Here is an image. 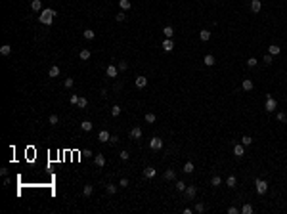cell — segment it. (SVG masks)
I'll use <instances>...</instances> for the list:
<instances>
[{
	"label": "cell",
	"mask_w": 287,
	"mask_h": 214,
	"mask_svg": "<svg viewBox=\"0 0 287 214\" xmlns=\"http://www.w3.org/2000/svg\"><path fill=\"white\" fill-rule=\"evenodd\" d=\"M247 65H249V67H255L256 65V57H249L247 59Z\"/></svg>",
	"instance_id": "47"
},
{
	"label": "cell",
	"mask_w": 287,
	"mask_h": 214,
	"mask_svg": "<svg viewBox=\"0 0 287 214\" xmlns=\"http://www.w3.org/2000/svg\"><path fill=\"white\" fill-rule=\"evenodd\" d=\"M163 50H165V52H172V50H174L172 38H165V40H163Z\"/></svg>",
	"instance_id": "8"
},
{
	"label": "cell",
	"mask_w": 287,
	"mask_h": 214,
	"mask_svg": "<svg viewBox=\"0 0 287 214\" xmlns=\"http://www.w3.org/2000/svg\"><path fill=\"white\" fill-rule=\"evenodd\" d=\"M0 54H2V55H10V54H12V46H10V44L0 46Z\"/></svg>",
	"instance_id": "21"
},
{
	"label": "cell",
	"mask_w": 287,
	"mask_h": 214,
	"mask_svg": "<svg viewBox=\"0 0 287 214\" xmlns=\"http://www.w3.org/2000/svg\"><path fill=\"white\" fill-rule=\"evenodd\" d=\"M228 214H239V208H237V206H230V208H228Z\"/></svg>",
	"instance_id": "50"
},
{
	"label": "cell",
	"mask_w": 287,
	"mask_h": 214,
	"mask_svg": "<svg viewBox=\"0 0 287 214\" xmlns=\"http://www.w3.org/2000/svg\"><path fill=\"white\" fill-rule=\"evenodd\" d=\"M155 121H157V117H155L153 113H147V115H146V123L151 124V123H155Z\"/></svg>",
	"instance_id": "37"
},
{
	"label": "cell",
	"mask_w": 287,
	"mask_h": 214,
	"mask_svg": "<svg viewBox=\"0 0 287 214\" xmlns=\"http://www.w3.org/2000/svg\"><path fill=\"white\" fill-rule=\"evenodd\" d=\"M48 123H50L52 126H58L59 124V117L58 115H50V117H48Z\"/></svg>",
	"instance_id": "29"
},
{
	"label": "cell",
	"mask_w": 287,
	"mask_h": 214,
	"mask_svg": "<svg viewBox=\"0 0 287 214\" xmlns=\"http://www.w3.org/2000/svg\"><path fill=\"white\" fill-rule=\"evenodd\" d=\"M124 17H126V14H124V12H119V14L115 15V21L121 23V21H124Z\"/></svg>",
	"instance_id": "38"
},
{
	"label": "cell",
	"mask_w": 287,
	"mask_h": 214,
	"mask_svg": "<svg viewBox=\"0 0 287 214\" xmlns=\"http://www.w3.org/2000/svg\"><path fill=\"white\" fill-rule=\"evenodd\" d=\"M226 186L228 187H236V176H228L226 178Z\"/></svg>",
	"instance_id": "32"
},
{
	"label": "cell",
	"mask_w": 287,
	"mask_h": 214,
	"mask_svg": "<svg viewBox=\"0 0 287 214\" xmlns=\"http://www.w3.org/2000/svg\"><path fill=\"white\" fill-rule=\"evenodd\" d=\"M130 138H132V140H140V138H142V128L140 126H134L132 130H130Z\"/></svg>",
	"instance_id": "11"
},
{
	"label": "cell",
	"mask_w": 287,
	"mask_h": 214,
	"mask_svg": "<svg viewBox=\"0 0 287 214\" xmlns=\"http://www.w3.org/2000/svg\"><path fill=\"white\" fill-rule=\"evenodd\" d=\"M111 115H113V117H119V115H121V107H119V105H113V107H111Z\"/></svg>",
	"instance_id": "35"
},
{
	"label": "cell",
	"mask_w": 287,
	"mask_h": 214,
	"mask_svg": "<svg viewBox=\"0 0 287 214\" xmlns=\"http://www.w3.org/2000/svg\"><path fill=\"white\" fill-rule=\"evenodd\" d=\"M193 168H195V166H193V163H191V161H188V163L186 164H184V172H186V174H191V172H193Z\"/></svg>",
	"instance_id": "23"
},
{
	"label": "cell",
	"mask_w": 287,
	"mask_h": 214,
	"mask_svg": "<svg viewBox=\"0 0 287 214\" xmlns=\"http://www.w3.org/2000/svg\"><path fill=\"white\" fill-rule=\"evenodd\" d=\"M54 15H56V12L54 10H42V14L38 15V21L42 23V25H52V21H54Z\"/></svg>",
	"instance_id": "1"
},
{
	"label": "cell",
	"mask_w": 287,
	"mask_h": 214,
	"mask_svg": "<svg viewBox=\"0 0 287 214\" xmlns=\"http://www.w3.org/2000/svg\"><path fill=\"white\" fill-rule=\"evenodd\" d=\"M128 184L130 182H128L126 178H121V180H119V187H128Z\"/></svg>",
	"instance_id": "43"
},
{
	"label": "cell",
	"mask_w": 287,
	"mask_h": 214,
	"mask_svg": "<svg viewBox=\"0 0 287 214\" xmlns=\"http://www.w3.org/2000/svg\"><path fill=\"white\" fill-rule=\"evenodd\" d=\"M79 57H81V59H90V50H81Z\"/></svg>",
	"instance_id": "34"
},
{
	"label": "cell",
	"mask_w": 287,
	"mask_h": 214,
	"mask_svg": "<svg viewBox=\"0 0 287 214\" xmlns=\"http://www.w3.org/2000/svg\"><path fill=\"white\" fill-rule=\"evenodd\" d=\"M184 189H186V182H182V180L176 182V191H184Z\"/></svg>",
	"instance_id": "39"
},
{
	"label": "cell",
	"mask_w": 287,
	"mask_h": 214,
	"mask_svg": "<svg viewBox=\"0 0 287 214\" xmlns=\"http://www.w3.org/2000/svg\"><path fill=\"white\" fill-rule=\"evenodd\" d=\"M279 52H281V48H279V46H276V44H272L268 48V54L270 55H279Z\"/></svg>",
	"instance_id": "17"
},
{
	"label": "cell",
	"mask_w": 287,
	"mask_h": 214,
	"mask_svg": "<svg viewBox=\"0 0 287 214\" xmlns=\"http://www.w3.org/2000/svg\"><path fill=\"white\" fill-rule=\"evenodd\" d=\"M79 100H81V98H79L77 94H73V96L69 98V101H71V105H79Z\"/></svg>",
	"instance_id": "40"
},
{
	"label": "cell",
	"mask_w": 287,
	"mask_h": 214,
	"mask_svg": "<svg viewBox=\"0 0 287 214\" xmlns=\"http://www.w3.org/2000/svg\"><path fill=\"white\" fill-rule=\"evenodd\" d=\"M241 214H253V206L247 203V205H243L241 206Z\"/></svg>",
	"instance_id": "31"
},
{
	"label": "cell",
	"mask_w": 287,
	"mask_h": 214,
	"mask_svg": "<svg viewBox=\"0 0 287 214\" xmlns=\"http://www.w3.org/2000/svg\"><path fill=\"white\" fill-rule=\"evenodd\" d=\"M147 84V78L146 77H136V86L138 88H144Z\"/></svg>",
	"instance_id": "24"
},
{
	"label": "cell",
	"mask_w": 287,
	"mask_h": 214,
	"mask_svg": "<svg viewBox=\"0 0 287 214\" xmlns=\"http://www.w3.org/2000/svg\"><path fill=\"white\" fill-rule=\"evenodd\" d=\"M260 10H262V2H260V0H251V12L259 14Z\"/></svg>",
	"instance_id": "9"
},
{
	"label": "cell",
	"mask_w": 287,
	"mask_h": 214,
	"mask_svg": "<svg viewBox=\"0 0 287 214\" xmlns=\"http://www.w3.org/2000/svg\"><path fill=\"white\" fill-rule=\"evenodd\" d=\"M233 155L236 157H243L245 155V147H243V143H236V145H233Z\"/></svg>",
	"instance_id": "6"
},
{
	"label": "cell",
	"mask_w": 287,
	"mask_h": 214,
	"mask_svg": "<svg viewBox=\"0 0 287 214\" xmlns=\"http://www.w3.org/2000/svg\"><path fill=\"white\" fill-rule=\"evenodd\" d=\"M92 126H94V124H92L90 121H82V123H81V128L84 130V132H90V130H92Z\"/></svg>",
	"instance_id": "22"
},
{
	"label": "cell",
	"mask_w": 287,
	"mask_h": 214,
	"mask_svg": "<svg viewBox=\"0 0 287 214\" xmlns=\"http://www.w3.org/2000/svg\"><path fill=\"white\" fill-rule=\"evenodd\" d=\"M94 163H96V166H104L105 164V157L101 155V153H98V155L94 157Z\"/></svg>",
	"instance_id": "14"
},
{
	"label": "cell",
	"mask_w": 287,
	"mask_h": 214,
	"mask_svg": "<svg viewBox=\"0 0 287 214\" xmlns=\"http://www.w3.org/2000/svg\"><path fill=\"white\" fill-rule=\"evenodd\" d=\"M82 37L86 38V40H92V38H94V37H96V33H94V31H92V29H86V31L82 33Z\"/></svg>",
	"instance_id": "27"
},
{
	"label": "cell",
	"mask_w": 287,
	"mask_h": 214,
	"mask_svg": "<svg viewBox=\"0 0 287 214\" xmlns=\"http://www.w3.org/2000/svg\"><path fill=\"white\" fill-rule=\"evenodd\" d=\"M272 57H274V55H270V54H266V55H264V59H262V61H264V63H266V65H270V63H272Z\"/></svg>",
	"instance_id": "48"
},
{
	"label": "cell",
	"mask_w": 287,
	"mask_h": 214,
	"mask_svg": "<svg viewBox=\"0 0 287 214\" xmlns=\"http://www.w3.org/2000/svg\"><path fill=\"white\" fill-rule=\"evenodd\" d=\"M241 143H243V145H251V143H253V138H251V136H243L241 138Z\"/></svg>",
	"instance_id": "36"
},
{
	"label": "cell",
	"mask_w": 287,
	"mask_h": 214,
	"mask_svg": "<svg viewBox=\"0 0 287 214\" xmlns=\"http://www.w3.org/2000/svg\"><path fill=\"white\" fill-rule=\"evenodd\" d=\"M117 141H119V136H111L109 138V143H117Z\"/></svg>",
	"instance_id": "51"
},
{
	"label": "cell",
	"mask_w": 287,
	"mask_h": 214,
	"mask_svg": "<svg viewBox=\"0 0 287 214\" xmlns=\"http://www.w3.org/2000/svg\"><path fill=\"white\" fill-rule=\"evenodd\" d=\"M255 186H256V193H259V195H264V193L268 191V184H266L264 180H260V178L255 180Z\"/></svg>",
	"instance_id": "3"
},
{
	"label": "cell",
	"mask_w": 287,
	"mask_h": 214,
	"mask_svg": "<svg viewBox=\"0 0 287 214\" xmlns=\"http://www.w3.org/2000/svg\"><path fill=\"white\" fill-rule=\"evenodd\" d=\"M105 75H107V77H117L119 75V67H115V65H107V69H105Z\"/></svg>",
	"instance_id": "7"
},
{
	"label": "cell",
	"mask_w": 287,
	"mask_h": 214,
	"mask_svg": "<svg viewBox=\"0 0 287 214\" xmlns=\"http://www.w3.org/2000/svg\"><path fill=\"white\" fill-rule=\"evenodd\" d=\"M119 6H121L123 10H128L132 4H130V0H119Z\"/></svg>",
	"instance_id": "33"
},
{
	"label": "cell",
	"mask_w": 287,
	"mask_h": 214,
	"mask_svg": "<svg viewBox=\"0 0 287 214\" xmlns=\"http://www.w3.org/2000/svg\"><path fill=\"white\" fill-rule=\"evenodd\" d=\"M63 86H65V88H73V78H65Z\"/></svg>",
	"instance_id": "46"
},
{
	"label": "cell",
	"mask_w": 287,
	"mask_h": 214,
	"mask_svg": "<svg viewBox=\"0 0 287 214\" xmlns=\"http://www.w3.org/2000/svg\"><path fill=\"white\" fill-rule=\"evenodd\" d=\"M92 191H94V187H92L90 184H86V186L82 187V195H84V197H90V195H92Z\"/></svg>",
	"instance_id": "20"
},
{
	"label": "cell",
	"mask_w": 287,
	"mask_h": 214,
	"mask_svg": "<svg viewBox=\"0 0 287 214\" xmlns=\"http://www.w3.org/2000/svg\"><path fill=\"white\" fill-rule=\"evenodd\" d=\"M184 193H186V199H193V197H195V193H197V187H195V186H186Z\"/></svg>",
	"instance_id": "4"
},
{
	"label": "cell",
	"mask_w": 287,
	"mask_h": 214,
	"mask_svg": "<svg viewBox=\"0 0 287 214\" xmlns=\"http://www.w3.org/2000/svg\"><path fill=\"white\" fill-rule=\"evenodd\" d=\"M109 138H111V134L107 132V130H100V134H98V140H100L101 143H105V141H109Z\"/></svg>",
	"instance_id": "10"
},
{
	"label": "cell",
	"mask_w": 287,
	"mask_h": 214,
	"mask_svg": "<svg viewBox=\"0 0 287 214\" xmlns=\"http://www.w3.org/2000/svg\"><path fill=\"white\" fill-rule=\"evenodd\" d=\"M149 147L151 149H161V147H163V140H161V138H151V141H149Z\"/></svg>",
	"instance_id": "5"
},
{
	"label": "cell",
	"mask_w": 287,
	"mask_h": 214,
	"mask_svg": "<svg viewBox=\"0 0 287 214\" xmlns=\"http://www.w3.org/2000/svg\"><path fill=\"white\" fill-rule=\"evenodd\" d=\"M117 67H119V71H126V69H128V63H126V61H119Z\"/></svg>",
	"instance_id": "41"
},
{
	"label": "cell",
	"mask_w": 287,
	"mask_h": 214,
	"mask_svg": "<svg viewBox=\"0 0 287 214\" xmlns=\"http://www.w3.org/2000/svg\"><path fill=\"white\" fill-rule=\"evenodd\" d=\"M163 35H165V38H172V35H174V29L170 27V25H167V27L163 29Z\"/></svg>",
	"instance_id": "15"
},
{
	"label": "cell",
	"mask_w": 287,
	"mask_h": 214,
	"mask_svg": "<svg viewBox=\"0 0 287 214\" xmlns=\"http://www.w3.org/2000/svg\"><path fill=\"white\" fill-rule=\"evenodd\" d=\"M253 86H255V84H253V80H249V78H245V80L241 82V88L245 92H249V90H253Z\"/></svg>",
	"instance_id": "13"
},
{
	"label": "cell",
	"mask_w": 287,
	"mask_h": 214,
	"mask_svg": "<svg viewBox=\"0 0 287 214\" xmlns=\"http://www.w3.org/2000/svg\"><path fill=\"white\" fill-rule=\"evenodd\" d=\"M86 105H88V100H86V98H81V100H79V107H81V109H84Z\"/></svg>",
	"instance_id": "42"
},
{
	"label": "cell",
	"mask_w": 287,
	"mask_h": 214,
	"mask_svg": "<svg viewBox=\"0 0 287 214\" xmlns=\"http://www.w3.org/2000/svg\"><path fill=\"white\" fill-rule=\"evenodd\" d=\"M119 157H121L123 161H128V157H130V155H128V151H121V153H119Z\"/></svg>",
	"instance_id": "49"
},
{
	"label": "cell",
	"mask_w": 287,
	"mask_h": 214,
	"mask_svg": "<svg viewBox=\"0 0 287 214\" xmlns=\"http://www.w3.org/2000/svg\"><path fill=\"white\" fill-rule=\"evenodd\" d=\"M155 174H157V170H155L153 166H147V168H144V176H146V178H155Z\"/></svg>",
	"instance_id": "12"
},
{
	"label": "cell",
	"mask_w": 287,
	"mask_h": 214,
	"mask_svg": "<svg viewBox=\"0 0 287 214\" xmlns=\"http://www.w3.org/2000/svg\"><path fill=\"white\" fill-rule=\"evenodd\" d=\"M195 212H205V205H203V203H197L195 205Z\"/></svg>",
	"instance_id": "45"
},
{
	"label": "cell",
	"mask_w": 287,
	"mask_h": 214,
	"mask_svg": "<svg viewBox=\"0 0 287 214\" xmlns=\"http://www.w3.org/2000/svg\"><path fill=\"white\" fill-rule=\"evenodd\" d=\"M199 38L203 42H207V40H211V31H207V29H203V31L199 33Z\"/></svg>",
	"instance_id": "16"
},
{
	"label": "cell",
	"mask_w": 287,
	"mask_h": 214,
	"mask_svg": "<svg viewBox=\"0 0 287 214\" xmlns=\"http://www.w3.org/2000/svg\"><path fill=\"white\" fill-rule=\"evenodd\" d=\"M278 121H279V123H285V121H287V115L283 113V111H279V113H278Z\"/></svg>",
	"instance_id": "44"
},
{
	"label": "cell",
	"mask_w": 287,
	"mask_h": 214,
	"mask_svg": "<svg viewBox=\"0 0 287 214\" xmlns=\"http://www.w3.org/2000/svg\"><path fill=\"white\" fill-rule=\"evenodd\" d=\"M203 63H205V65H209V67H213V65H214V55L207 54L205 57H203Z\"/></svg>",
	"instance_id": "18"
},
{
	"label": "cell",
	"mask_w": 287,
	"mask_h": 214,
	"mask_svg": "<svg viewBox=\"0 0 287 214\" xmlns=\"http://www.w3.org/2000/svg\"><path fill=\"white\" fill-rule=\"evenodd\" d=\"M220 184H222V178H220V176H213V178H211V186H213V187H218Z\"/></svg>",
	"instance_id": "25"
},
{
	"label": "cell",
	"mask_w": 287,
	"mask_h": 214,
	"mask_svg": "<svg viewBox=\"0 0 287 214\" xmlns=\"http://www.w3.org/2000/svg\"><path fill=\"white\" fill-rule=\"evenodd\" d=\"M264 109L268 111V113H272V111L278 109V101L272 98V94H266V103H264Z\"/></svg>",
	"instance_id": "2"
},
{
	"label": "cell",
	"mask_w": 287,
	"mask_h": 214,
	"mask_svg": "<svg viewBox=\"0 0 287 214\" xmlns=\"http://www.w3.org/2000/svg\"><path fill=\"white\" fill-rule=\"evenodd\" d=\"M40 8H42V2H40V0H33V2H31V10H33V12H38Z\"/></svg>",
	"instance_id": "26"
},
{
	"label": "cell",
	"mask_w": 287,
	"mask_h": 214,
	"mask_svg": "<svg viewBox=\"0 0 287 214\" xmlns=\"http://www.w3.org/2000/svg\"><path fill=\"white\" fill-rule=\"evenodd\" d=\"M105 189H107V193H109V195L117 193V186H115V184H107V186H105Z\"/></svg>",
	"instance_id": "30"
},
{
	"label": "cell",
	"mask_w": 287,
	"mask_h": 214,
	"mask_svg": "<svg viewBox=\"0 0 287 214\" xmlns=\"http://www.w3.org/2000/svg\"><path fill=\"white\" fill-rule=\"evenodd\" d=\"M174 178H176V172H174L172 168L165 170V180H174Z\"/></svg>",
	"instance_id": "28"
},
{
	"label": "cell",
	"mask_w": 287,
	"mask_h": 214,
	"mask_svg": "<svg viewBox=\"0 0 287 214\" xmlns=\"http://www.w3.org/2000/svg\"><path fill=\"white\" fill-rule=\"evenodd\" d=\"M48 77H52V78L59 77V67H58V65H54V67H50V71H48Z\"/></svg>",
	"instance_id": "19"
}]
</instances>
